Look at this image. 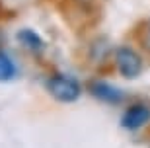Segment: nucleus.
<instances>
[{"label":"nucleus","mask_w":150,"mask_h":148,"mask_svg":"<svg viewBox=\"0 0 150 148\" xmlns=\"http://www.w3.org/2000/svg\"><path fill=\"white\" fill-rule=\"evenodd\" d=\"M47 90H49V93L53 98L62 101V103H72V101H76V99L80 98V93H82L80 84H78L74 78L61 76V74L51 76L49 80H47Z\"/></svg>","instance_id":"1"},{"label":"nucleus","mask_w":150,"mask_h":148,"mask_svg":"<svg viewBox=\"0 0 150 148\" xmlns=\"http://www.w3.org/2000/svg\"><path fill=\"white\" fill-rule=\"evenodd\" d=\"M115 62L125 78H137L142 70V59L131 47H119L115 51Z\"/></svg>","instance_id":"2"},{"label":"nucleus","mask_w":150,"mask_h":148,"mask_svg":"<svg viewBox=\"0 0 150 148\" xmlns=\"http://www.w3.org/2000/svg\"><path fill=\"white\" fill-rule=\"evenodd\" d=\"M150 121V109L142 103H134L131 105L121 117V127L129 129V131H137L140 127H144Z\"/></svg>","instance_id":"3"},{"label":"nucleus","mask_w":150,"mask_h":148,"mask_svg":"<svg viewBox=\"0 0 150 148\" xmlns=\"http://www.w3.org/2000/svg\"><path fill=\"white\" fill-rule=\"evenodd\" d=\"M90 92L100 101H105V103H111V105L121 103V99H123L121 90L111 86V84H107V82H101V80H96V82L90 84Z\"/></svg>","instance_id":"4"},{"label":"nucleus","mask_w":150,"mask_h":148,"mask_svg":"<svg viewBox=\"0 0 150 148\" xmlns=\"http://www.w3.org/2000/svg\"><path fill=\"white\" fill-rule=\"evenodd\" d=\"M18 41H20L25 49L33 51V53L43 51V47H45L43 39L39 37L35 31H31V29H22V31H18Z\"/></svg>","instance_id":"5"},{"label":"nucleus","mask_w":150,"mask_h":148,"mask_svg":"<svg viewBox=\"0 0 150 148\" xmlns=\"http://www.w3.org/2000/svg\"><path fill=\"white\" fill-rule=\"evenodd\" d=\"M14 76H16V64L4 51H0V82H8Z\"/></svg>","instance_id":"6"},{"label":"nucleus","mask_w":150,"mask_h":148,"mask_svg":"<svg viewBox=\"0 0 150 148\" xmlns=\"http://www.w3.org/2000/svg\"><path fill=\"white\" fill-rule=\"evenodd\" d=\"M146 43H148V47H150V23H148V33H146Z\"/></svg>","instance_id":"7"}]
</instances>
